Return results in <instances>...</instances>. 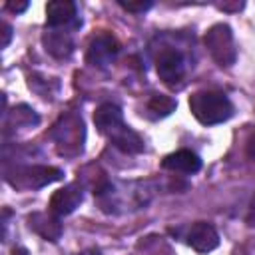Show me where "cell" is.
<instances>
[{
	"label": "cell",
	"instance_id": "cell-1",
	"mask_svg": "<svg viewBox=\"0 0 255 255\" xmlns=\"http://www.w3.org/2000/svg\"><path fill=\"white\" fill-rule=\"evenodd\" d=\"M189 110L203 126H215L231 118L233 104L223 92L203 90V92H195L189 98Z\"/></svg>",
	"mask_w": 255,
	"mask_h": 255
},
{
	"label": "cell",
	"instance_id": "cell-2",
	"mask_svg": "<svg viewBox=\"0 0 255 255\" xmlns=\"http://www.w3.org/2000/svg\"><path fill=\"white\" fill-rule=\"evenodd\" d=\"M50 137L56 143V149L60 155H78L84 149V137H86V129H84V122L78 114H64L50 129Z\"/></svg>",
	"mask_w": 255,
	"mask_h": 255
},
{
	"label": "cell",
	"instance_id": "cell-3",
	"mask_svg": "<svg viewBox=\"0 0 255 255\" xmlns=\"http://www.w3.org/2000/svg\"><path fill=\"white\" fill-rule=\"evenodd\" d=\"M62 179V169L52 165H24L6 171V181L16 189H40L48 183Z\"/></svg>",
	"mask_w": 255,
	"mask_h": 255
},
{
	"label": "cell",
	"instance_id": "cell-4",
	"mask_svg": "<svg viewBox=\"0 0 255 255\" xmlns=\"http://www.w3.org/2000/svg\"><path fill=\"white\" fill-rule=\"evenodd\" d=\"M205 48L211 54V58L219 66H231L237 60V48L233 42V32L227 24H215L205 32Z\"/></svg>",
	"mask_w": 255,
	"mask_h": 255
},
{
	"label": "cell",
	"instance_id": "cell-5",
	"mask_svg": "<svg viewBox=\"0 0 255 255\" xmlns=\"http://www.w3.org/2000/svg\"><path fill=\"white\" fill-rule=\"evenodd\" d=\"M120 52V42L110 32H100L90 40L86 60L92 66H108Z\"/></svg>",
	"mask_w": 255,
	"mask_h": 255
},
{
	"label": "cell",
	"instance_id": "cell-6",
	"mask_svg": "<svg viewBox=\"0 0 255 255\" xmlns=\"http://www.w3.org/2000/svg\"><path fill=\"white\" fill-rule=\"evenodd\" d=\"M155 70H157V76L165 84L175 86L183 78V72H185V64H183L181 52L175 50V48H163V50H159V54L155 58Z\"/></svg>",
	"mask_w": 255,
	"mask_h": 255
},
{
	"label": "cell",
	"instance_id": "cell-7",
	"mask_svg": "<svg viewBox=\"0 0 255 255\" xmlns=\"http://www.w3.org/2000/svg\"><path fill=\"white\" fill-rule=\"evenodd\" d=\"M84 199V191L80 183H68L66 187L58 189L50 199V211L58 217L70 215Z\"/></svg>",
	"mask_w": 255,
	"mask_h": 255
},
{
	"label": "cell",
	"instance_id": "cell-8",
	"mask_svg": "<svg viewBox=\"0 0 255 255\" xmlns=\"http://www.w3.org/2000/svg\"><path fill=\"white\" fill-rule=\"evenodd\" d=\"M187 243L197 253H209L219 245V233L211 223L197 221L191 225V229L187 233Z\"/></svg>",
	"mask_w": 255,
	"mask_h": 255
},
{
	"label": "cell",
	"instance_id": "cell-9",
	"mask_svg": "<svg viewBox=\"0 0 255 255\" xmlns=\"http://www.w3.org/2000/svg\"><path fill=\"white\" fill-rule=\"evenodd\" d=\"M28 227L34 233H38L40 237H44L46 241H58L62 235V223H60L58 215H54V213L36 211L32 215H28Z\"/></svg>",
	"mask_w": 255,
	"mask_h": 255
},
{
	"label": "cell",
	"instance_id": "cell-10",
	"mask_svg": "<svg viewBox=\"0 0 255 255\" xmlns=\"http://www.w3.org/2000/svg\"><path fill=\"white\" fill-rule=\"evenodd\" d=\"M161 165L165 169L179 171V173H195V171L201 169V159L191 149H177V151L165 155Z\"/></svg>",
	"mask_w": 255,
	"mask_h": 255
},
{
	"label": "cell",
	"instance_id": "cell-11",
	"mask_svg": "<svg viewBox=\"0 0 255 255\" xmlns=\"http://www.w3.org/2000/svg\"><path fill=\"white\" fill-rule=\"evenodd\" d=\"M94 124L102 133L110 135L114 129H118L124 124V116H122L120 106H116L112 102H106V104L98 106L96 112H94Z\"/></svg>",
	"mask_w": 255,
	"mask_h": 255
},
{
	"label": "cell",
	"instance_id": "cell-12",
	"mask_svg": "<svg viewBox=\"0 0 255 255\" xmlns=\"http://www.w3.org/2000/svg\"><path fill=\"white\" fill-rule=\"evenodd\" d=\"M76 18V4L70 0H52L46 4V24L50 28L68 26Z\"/></svg>",
	"mask_w": 255,
	"mask_h": 255
},
{
	"label": "cell",
	"instance_id": "cell-13",
	"mask_svg": "<svg viewBox=\"0 0 255 255\" xmlns=\"http://www.w3.org/2000/svg\"><path fill=\"white\" fill-rule=\"evenodd\" d=\"M42 42H44L46 52L50 56H54V58H60V60L62 58H68L74 52V40H72V36L68 32L58 30V28H52L50 32H46L44 38H42Z\"/></svg>",
	"mask_w": 255,
	"mask_h": 255
},
{
	"label": "cell",
	"instance_id": "cell-14",
	"mask_svg": "<svg viewBox=\"0 0 255 255\" xmlns=\"http://www.w3.org/2000/svg\"><path fill=\"white\" fill-rule=\"evenodd\" d=\"M108 137L124 153H139V151H143V139L139 137V133H135L126 124H122L118 129H114Z\"/></svg>",
	"mask_w": 255,
	"mask_h": 255
},
{
	"label": "cell",
	"instance_id": "cell-15",
	"mask_svg": "<svg viewBox=\"0 0 255 255\" xmlns=\"http://www.w3.org/2000/svg\"><path fill=\"white\" fill-rule=\"evenodd\" d=\"M40 122V118H38V114L30 108V106H26V104H20V106H16L12 112H8V116H6V128L8 126H14V128H32V126H36Z\"/></svg>",
	"mask_w": 255,
	"mask_h": 255
},
{
	"label": "cell",
	"instance_id": "cell-16",
	"mask_svg": "<svg viewBox=\"0 0 255 255\" xmlns=\"http://www.w3.org/2000/svg\"><path fill=\"white\" fill-rule=\"evenodd\" d=\"M175 100L173 98H169V96H163V94H155V96H151V100L147 102V108H149V112H153L155 116H169L173 110H175Z\"/></svg>",
	"mask_w": 255,
	"mask_h": 255
},
{
	"label": "cell",
	"instance_id": "cell-17",
	"mask_svg": "<svg viewBox=\"0 0 255 255\" xmlns=\"http://www.w3.org/2000/svg\"><path fill=\"white\" fill-rule=\"evenodd\" d=\"M124 10H128V12H133V14H143L145 10H149L151 8V2L149 0H137V2H124V0H120L118 2Z\"/></svg>",
	"mask_w": 255,
	"mask_h": 255
},
{
	"label": "cell",
	"instance_id": "cell-18",
	"mask_svg": "<svg viewBox=\"0 0 255 255\" xmlns=\"http://www.w3.org/2000/svg\"><path fill=\"white\" fill-rule=\"evenodd\" d=\"M245 155L249 157V159H253L255 161V129L249 133V137H247V143H245Z\"/></svg>",
	"mask_w": 255,
	"mask_h": 255
},
{
	"label": "cell",
	"instance_id": "cell-19",
	"mask_svg": "<svg viewBox=\"0 0 255 255\" xmlns=\"http://www.w3.org/2000/svg\"><path fill=\"white\" fill-rule=\"evenodd\" d=\"M6 8L16 12V14H20V12H24L28 8V2H6Z\"/></svg>",
	"mask_w": 255,
	"mask_h": 255
},
{
	"label": "cell",
	"instance_id": "cell-20",
	"mask_svg": "<svg viewBox=\"0 0 255 255\" xmlns=\"http://www.w3.org/2000/svg\"><path fill=\"white\" fill-rule=\"evenodd\" d=\"M2 36H4V42H2V46L6 48V46L10 44V38H12V28H10L6 22H2Z\"/></svg>",
	"mask_w": 255,
	"mask_h": 255
},
{
	"label": "cell",
	"instance_id": "cell-21",
	"mask_svg": "<svg viewBox=\"0 0 255 255\" xmlns=\"http://www.w3.org/2000/svg\"><path fill=\"white\" fill-rule=\"evenodd\" d=\"M221 10H227V12H235V10H241L243 8V2H235V4H219Z\"/></svg>",
	"mask_w": 255,
	"mask_h": 255
},
{
	"label": "cell",
	"instance_id": "cell-22",
	"mask_svg": "<svg viewBox=\"0 0 255 255\" xmlns=\"http://www.w3.org/2000/svg\"><path fill=\"white\" fill-rule=\"evenodd\" d=\"M76 255H100L96 249H86V251H80V253H76Z\"/></svg>",
	"mask_w": 255,
	"mask_h": 255
}]
</instances>
